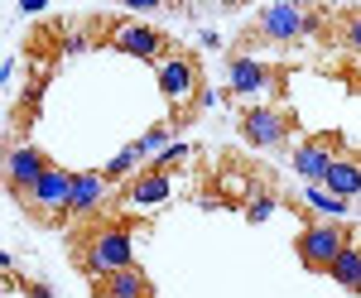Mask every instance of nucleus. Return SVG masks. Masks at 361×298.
Here are the masks:
<instances>
[{"label": "nucleus", "instance_id": "1", "mask_svg": "<svg viewBox=\"0 0 361 298\" xmlns=\"http://www.w3.org/2000/svg\"><path fill=\"white\" fill-rule=\"evenodd\" d=\"M284 183L279 168L255 159L250 149H217L197 168L193 202L207 212H241L246 221H265L275 207H284Z\"/></svg>", "mask_w": 361, "mask_h": 298}, {"label": "nucleus", "instance_id": "2", "mask_svg": "<svg viewBox=\"0 0 361 298\" xmlns=\"http://www.w3.org/2000/svg\"><path fill=\"white\" fill-rule=\"evenodd\" d=\"M140 236H149V217H135L126 202H111V207L73 221L63 231V255L82 279H97V274H111L121 265H135L130 245Z\"/></svg>", "mask_w": 361, "mask_h": 298}, {"label": "nucleus", "instance_id": "3", "mask_svg": "<svg viewBox=\"0 0 361 298\" xmlns=\"http://www.w3.org/2000/svg\"><path fill=\"white\" fill-rule=\"evenodd\" d=\"M323 15H328V5H260V10H250L246 25L236 29V39L226 44V68L231 63H241L246 54L255 49H299V44H313V34L323 25Z\"/></svg>", "mask_w": 361, "mask_h": 298}, {"label": "nucleus", "instance_id": "4", "mask_svg": "<svg viewBox=\"0 0 361 298\" xmlns=\"http://www.w3.org/2000/svg\"><path fill=\"white\" fill-rule=\"evenodd\" d=\"M154 82H159V92H164L169 101V120L178 125V130H188L202 106H207V73H202V54L188 49V44H173L159 63H154Z\"/></svg>", "mask_w": 361, "mask_h": 298}, {"label": "nucleus", "instance_id": "5", "mask_svg": "<svg viewBox=\"0 0 361 298\" xmlns=\"http://www.w3.org/2000/svg\"><path fill=\"white\" fill-rule=\"evenodd\" d=\"M82 44L145 58V63H159L178 39H173L169 29H159V25H145V20H130V15H106V10H97V15L82 20Z\"/></svg>", "mask_w": 361, "mask_h": 298}, {"label": "nucleus", "instance_id": "6", "mask_svg": "<svg viewBox=\"0 0 361 298\" xmlns=\"http://www.w3.org/2000/svg\"><path fill=\"white\" fill-rule=\"evenodd\" d=\"M236 135L246 139V149H294L299 144V106L289 101H250L236 111Z\"/></svg>", "mask_w": 361, "mask_h": 298}, {"label": "nucleus", "instance_id": "7", "mask_svg": "<svg viewBox=\"0 0 361 298\" xmlns=\"http://www.w3.org/2000/svg\"><path fill=\"white\" fill-rule=\"evenodd\" d=\"M73 183H78V173L73 168H63V163H54L39 183H34V192H25L15 207L25 212L29 226H44V231H63L68 226V202H73Z\"/></svg>", "mask_w": 361, "mask_h": 298}, {"label": "nucleus", "instance_id": "8", "mask_svg": "<svg viewBox=\"0 0 361 298\" xmlns=\"http://www.w3.org/2000/svg\"><path fill=\"white\" fill-rule=\"evenodd\" d=\"M304 63H231L226 68V92L231 97H255V101H289V82Z\"/></svg>", "mask_w": 361, "mask_h": 298}, {"label": "nucleus", "instance_id": "9", "mask_svg": "<svg viewBox=\"0 0 361 298\" xmlns=\"http://www.w3.org/2000/svg\"><path fill=\"white\" fill-rule=\"evenodd\" d=\"M352 221H308L304 231L294 236V255H299V265H304L308 274H328L333 270V260L342 255V245L352 241Z\"/></svg>", "mask_w": 361, "mask_h": 298}, {"label": "nucleus", "instance_id": "10", "mask_svg": "<svg viewBox=\"0 0 361 298\" xmlns=\"http://www.w3.org/2000/svg\"><path fill=\"white\" fill-rule=\"evenodd\" d=\"M183 163H188V144H169L164 154H154L140 173H130V178L121 183V202H126V207H140V202L169 197V178H173Z\"/></svg>", "mask_w": 361, "mask_h": 298}, {"label": "nucleus", "instance_id": "11", "mask_svg": "<svg viewBox=\"0 0 361 298\" xmlns=\"http://www.w3.org/2000/svg\"><path fill=\"white\" fill-rule=\"evenodd\" d=\"M313 44H318V63L361 58V5H328Z\"/></svg>", "mask_w": 361, "mask_h": 298}, {"label": "nucleus", "instance_id": "12", "mask_svg": "<svg viewBox=\"0 0 361 298\" xmlns=\"http://www.w3.org/2000/svg\"><path fill=\"white\" fill-rule=\"evenodd\" d=\"M54 77H58L54 63L25 58V87H20V97H15V106H10V144H25V135L34 130V120H39V111H44V92L54 87Z\"/></svg>", "mask_w": 361, "mask_h": 298}, {"label": "nucleus", "instance_id": "13", "mask_svg": "<svg viewBox=\"0 0 361 298\" xmlns=\"http://www.w3.org/2000/svg\"><path fill=\"white\" fill-rule=\"evenodd\" d=\"M347 154V135L342 130H318V135H299V144L289 149V159L294 168L304 173L308 183H323L328 178V168Z\"/></svg>", "mask_w": 361, "mask_h": 298}, {"label": "nucleus", "instance_id": "14", "mask_svg": "<svg viewBox=\"0 0 361 298\" xmlns=\"http://www.w3.org/2000/svg\"><path fill=\"white\" fill-rule=\"evenodd\" d=\"M54 168V159L39 149V144H10L5 149V197L20 202L25 192H34V183Z\"/></svg>", "mask_w": 361, "mask_h": 298}, {"label": "nucleus", "instance_id": "15", "mask_svg": "<svg viewBox=\"0 0 361 298\" xmlns=\"http://www.w3.org/2000/svg\"><path fill=\"white\" fill-rule=\"evenodd\" d=\"M111 202H121V188L106 178V168H87V173H78L73 202H68V226L82 221V217H92V212H102V207H111ZM68 226H63V231H68Z\"/></svg>", "mask_w": 361, "mask_h": 298}, {"label": "nucleus", "instance_id": "16", "mask_svg": "<svg viewBox=\"0 0 361 298\" xmlns=\"http://www.w3.org/2000/svg\"><path fill=\"white\" fill-rule=\"evenodd\" d=\"M87 289H92V298H149L154 294L149 274L140 265H121L111 274H97V279H87Z\"/></svg>", "mask_w": 361, "mask_h": 298}, {"label": "nucleus", "instance_id": "17", "mask_svg": "<svg viewBox=\"0 0 361 298\" xmlns=\"http://www.w3.org/2000/svg\"><path fill=\"white\" fill-rule=\"evenodd\" d=\"M323 188L333 192V197H357L361 192V154H357V144H347V154L328 168V178H323Z\"/></svg>", "mask_w": 361, "mask_h": 298}, {"label": "nucleus", "instance_id": "18", "mask_svg": "<svg viewBox=\"0 0 361 298\" xmlns=\"http://www.w3.org/2000/svg\"><path fill=\"white\" fill-rule=\"evenodd\" d=\"M328 274H333L352 298H361V226L352 231V241L342 245V255L333 260V270H328Z\"/></svg>", "mask_w": 361, "mask_h": 298}, {"label": "nucleus", "instance_id": "19", "mask_svg": "<svg viewBox=\"0 0 361 298\" xmlns=\"http://www.w3.org/2000/svg\"><path fill=\"white\" fill-rule=\"evenodd\" d=\"M5 284H10L15 294H25V298H54V289H49L44 279H29V274H20V270H5Z\"/></svg>", "mask_w": 361, "mask_h": 298}, {"label": "nucleus", "instance_id": "20", "mask_svg": "<svg viewBox=\"0 0 361 298\" xmlns=\"http://www.w3.org/2000/svg\"><path fill=\"white\" fill-rule=\"evenodd\" d=\"M357 154H361V144H357Z\"/></svg>", "mask_w": 361, "mask_h": 298}, {"label": "nucleus", "instance_id": "21", "mask_svg": "<svg viewBox=\"0 0 361 298\" xmlns=\"http://www.w3.org/2000/svg\"><path fill=\"white\" fill-rule=\"evenodd\" d=\"M149 298H154V294H149Z\"/></svg>", "mask_w": 361, "mask_h": 298}]
</instances>
